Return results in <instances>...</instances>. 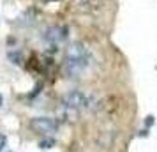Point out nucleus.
<instances>
[{
	"label": "nucleus",
	"mask_w": 157,
	"mask_h": 152,
	"mask_svg": "<svg viewBox=\"0 0 157 152\" xmlns=\"http://www.w3.org/2000/svg\"><path fill=\"white\" fill-rule=\"evenodd\" d=\"M4 147H6V136L0 133V152L4 150Z\"/></svg>",
	"instance_id": "6"
},
{
	"label": "nucleus",
	"mask_w": 157,
	"mask_h": 152,
	"mask_svg": "<svg viewBox=\"0 0 157 152\" xmlns=\"http://www.w3.org/2000/svg\"><path fill=\"white\" fill-rule=\"evenodd\" d=\"M44 39L53 43V44L62 43V41L67 39V29L65 27H58V25L50 27V29H46V32H44Z\"/></svg>",
	"instance_id": "4"
},
{
	"label": "nucleus",
	"mask_w": 157,
	"mask_h": 152,
	"mask_svg": "<svg viewBox=\"0 0 157 152\" xmlns=\"http://www.w3.org/2000/svg\"><path fill=\"white\" fill-rule=\"evenodd\" d=\"M90 62V57L88 58H72V57H65L64 62V69L69 76H78L86 69V65Z\"/></svg>",
	"instance_id": "3"
},
{
	"label": "nucleus",
	"mask_w": 157,
	"mask_h": 152,
	"mask_svg": "<svg viewBox=\"0 0 157 152\" xmlns=\"http://www.w3.org/2000/svg\"><path fill=\"white\" fill-rule=\"evenodd\" d=\"M2 101H4V99H2V95H0V106H2Z\"/></svg>",
	"instance_id": "7"
},
{
	"label": "nucleus",
	"mask_w": 157,
	"mask_h": 152,
	"mask_svg": "<svg viewBox=\"0 0 157 152\" xmlns=\"http://www.w3.org/2000/svg\"><path fill=\"white\" fill-rule=\"evenodd\" d=\"M62 104H64L65 108H76V110L85 108L86 104H88V97L83 92H79V90H71V92L64 94Z\"/></svg>",
	"instance_id": "2"
},
{
	"label": "nucleus",
	"mask_w": 157,
	"mask_h": 152,
	"mask_svg": "<svg viewBox=\"0 0 157 152\" xmlns=\"http://www.w3.org/2000/svg\"><path fill=\"white\" fill-rule=\"evenodd\" d=\"M39 147H41V149H44V150H46V149H51V147H55V140H51V138L41 140V142H39Z\"/></svg>",
	"instance_id": "5"
},
{
	"label": "nucleus",
	"mask_w": 157,
	"mask_h": 152,
	"mask_svg": "<svg viewBox=\"0 0 157 152\" xmlns=\"http://www.w3.org/2000/svg\"><path fill=\"white\" fill-rule=\"evenodd\" d=\"M29 127L37 134H51L58 129V122L51 117H34L30 119Z\"/></svg>",
	"instance_id": "1"
}]
</instances>
